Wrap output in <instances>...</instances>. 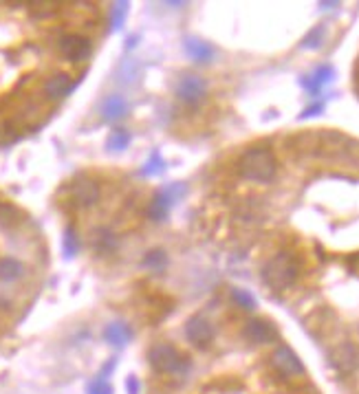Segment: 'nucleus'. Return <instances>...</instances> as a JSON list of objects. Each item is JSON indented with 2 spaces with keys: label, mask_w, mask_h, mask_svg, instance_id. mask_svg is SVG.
<instances>
[{
  "label": "nucleus",
  "mask_w": 359,
  "mask_h": 394,
  "mask_svg": "<svg viewBox=\"0 0 359 394\" xmlns=\"http://www.w3.org/2000/svg\"><path fill=\"white\" fill-rule=\"evenodd\" d=\"M275 170H278V163H275L273 152L267 150V147H252L238 161L240 176L254 180V183H269L275 176Z\"/></svg>",
  "instance_id": "nucleus-1"
},
{
  "label": "nucleus",
  "mask_w": 359,
  "mask_h": 394,
  "mask_svg": "<svg viewBox=\"0 0 359 394\" xmlns=\"http://www.w3.org/2000/svg\"><path fill=\"white\" fill-rule=\"evenodd\" d=\"M300 273V265L298 260L291 254H278L273 256L265 269H263V282L271 289V291H287L289 287H293V282L298 280Z\"/></svg>",
  "instance_id": "nucleus-2"
},
{
  "label": "nucleus",
  "mask_w": 359,
  "mask_h": 394,
  "mask_svg": "<svg viewBox=\"0 0 359 394\" xmlns=\"http://www.w3.org/2000/svg\"><path fill=\"white\" fill-rule=\"evenodd\" d=\"M148 361L159 374H185L190 370V359L170 343H155L148 350Z\"/></svg>",
  "instance_id": "nucleus-3"
},
{
  "label": "nucleus",
  "mask_w": 359,
  "mask_h": 394,
  "mask_svg": "<svg viewBox=\"0 0 359 394\" xmlns=\"http://www.w3.org/2000/svg\"><path fill=\"white\" fill-rule=\"evenodd\" d=\"M58 53L71 64H79L91 58L93 42L81 34H64L58 40Z\"/></svg>",
  "instance_id": "nucleus-4"
},
{
  "label": "nucleus",
  "mask_w": 359,
  "mask_h": 394,
  "mask_svg": "<svg viewBox=\"0 0 359 394\" xmlns=\"http://www.w3.org/2000/svg\"><path fill=\"white\" fill-rule=\"evenodd\" d=\"M183 194H185V185L183 183H174V185H168V188L159 190L155 194L152 203H150V209H148L150 218L152 221H163V218L170 214L172 205L178 199H183Z\"/></svg>",
  "instance_id": "nucleus-5"
},
{
  "label": "nucleus",
  "mask_w": 359,
  "mask_h": 394,
  "mask_svg": "<svg viewBox=\"0 0 359 394\" xmlns=\"http://www.w3.org/2000/svg\"><path fill=\"white\" fill-rule=\"evenodd\" d=\"M329 361L339 374H353L359 370V346L353 341H341L331 350Z\"/></svg>",
  "instance_id": "nucleus-6"
},
{
  "label": "nucleus",
  "mask_w": 359,
  "mask_h": 394,
  "mask_svg": "<svg viewBox=\"0 0 359 394\" xmlns=\"http://www.w3.org/2000/svg\"><path fill=\"white\" fill-rule=\"evenodd\" d=\"M100 196H102V190H100V183H97L95 178L81 176L71 185V203L77 209L93 207L97 201H100Z\"/></svg>",
  "instance_id": "nucleus-7"
},
{
  "label": "nucleus",
  "mask_w": 359,
  "mask_h": 394,
  "mask_svg": "<svg viewBox=\"0 0 359 394\" xmlns=\"http://www.w3.org/2000/svg\"><path fill=\"white\" fill-rule=\"evenodd\" d=\"M271 366L280 376H302L304 374L302 359L289 346H285V343L271 353Z\"/></svg>",
  "instance_id": "nucleus-8"
},
{
  "label": "nucleus",
  "mask_w": 359,
  "mask_h": 394,
  "mask_svg": "<svg viewBox=\"0 0 359 394\" xmlns=\"http://www.w3.org/2000/svg\"><path fill=\"white\" fill-rule=\"evenodd\" d=\"M242 335L249 343H254V346H265V343H273L275 339H278V328H275L269 320L254 317L244 324Z\"/></svg>",
  "instance_id": "nucleus-9"
},
{
  "label": "nucleus",
  "mask_w": 359,
  "mask_h": 394,
  "mask_svg": "<svg viewBox=\"0 0 359 394\" xmlns=\"http://www.w3.org/2000/svg\"><path fill=\"white\" fill-rule=\"evenodd\" d=\"M185 337L192 346L197 348H207L211 341H214V326L203 315H194L185 324Z\"/></svg>",
  "instance_id": "nucleus-10"
},
{
  "label": "nucleus",
  "mask_w": 359,
  "mask_h": 394,
  "mask_svg": "<svg viewBox=\"0 0 359 394\" xmlns=\"http://www.w3.org/2000/svg\"><path fill=\"white\" fill-rule=\"evenodd\" d=\"M75 88V79L69 75V73H53L51 77H46L44 79V84H42V93L48 102H60L64 100V97H69L71 91Z\"/></svg>",
  "instance_id": "nucleus-11"
},
{
  "label": "nucleus",
  "mask_w": 359,
  "mask_h": 394,
  "mask_svg": "<svg viewBox=\"0 0 359 394\" xmlns=\"http://www.w3.org/2000/svg\"><path fill=\"white\" fill-rule=\"evenodd\" d=\"M207 93V84L197 77V75H185L181 77V81L176 84V97L181 102H185L188 106H197L203 102V97Z\"/></svg>",
  "instance_id": "nucleus-12"
},
{
  "label": "nucleus",
  "mask_w": 359,
  "mask_h": 394,
  "mask_svg": "<svg viewBox=\"0 0 359 394\" xmlns=\"http://www.w3.org/2000/svg\"><path fill=\"white\" fill-rule=\"evenodd\" d=\"M27 275V267L25 262L18 258H0V282L3 284H15L20 282L22 277Z\"/></svg>",
  "instance_id": "nucleus-13"
},
{
  "label": "nucleus",
  "mask_w": 359,
  "mask_h": 394,
  "mask_svg": "<svg viewBox=\"0 0 359 394\" xmlns=\"http://www.w3.org/2000/svg\"><path fill=\"white\" fill-rule=\"evenodd\" d=\"M333 75H335V69L331 67V64H322V67H318L308 77H302V86L311 95H320V91L329 84Z\"/></svg>",
  "instance_id": "nucleus-14"
},
{
  "label": "nucleus",
  "mask_w": 359,
  "mask_h": 394,
  "mask_svg": "<svg viewBox=\"0 0 359 394\" xmlns=\"http://www.w3.org/2000/svg\"><path fill=\"white\" fill-rule=\"evenodd\" d=\"M22 223H25V214L18 207L0 201V232H13Z\"/></svg>",
  "instance_id": "nucleus-15"
},
{
  "label": "nucleus",
  "mask_w": 359,
  "mask_h": 394,
  "mask_svg": "<svg viewBox=\"0 0 359 394\" xmlns=\"http://www.w3.org/2000/svg\"><path fill=\"white\" fill-rule=\"evenodd\" d=\"M104 337H106V341L110 343V346L124 348L126 343L133 339V328H130L128 324H124V322H115L104 331Z\"/></svg>",
  "instance_id": "nucleus-16"
},
{
  "label": "nucleus",
  "mask_w": 359,
  "mask_h": 394,
  "mask_svg": "<svg viewBox=\"0 0 359 394\" xmlns=\"http://www.w3.org/2000/svg\"><path fill=\"white\" fill-rule=\"evenodd\" d=\"M185 53L190 60L194 62H209L214 58V48H211L205 40H199V38H188L185 40Z\"/></svg>",
  "instance_id": "nucleus-17"
},
{
  "label": "nucleus",
  "mask_w": 359,
  "mask_h": 394,
  "mask_svg": "<svg viewBox=\"0 0 359 394\" xmlns=\"http://www.w3.org/2000/svg\"><path fill=\"white\" fill-rule=\"evenodd\" d=\"M126 112H128V104L124 97H119V95L106 97V102L102 106V114L106 122H117V119L126 117Z\"/></svg>",
  "instance_id": "nucleus-18"
},
{
  "label": "nucleus",
  "mask_w": 359,
  "mask_h": 394,
  "mask_svg": "<svg viewBox=\"0 0 359 394\" xmlns=\"http://www.w3.org/2000/svg\"><path fill=\"white\" fill-rule=\"evenodd\" d=\"M115 247H117V240H115V234H112L110 229H106V227L95 229V234H93V249L97 254H110Z\"/></svg>",
  "instance_id": "nucleus-19"
},
{
  "label": "nucleus",
  "mask_w": 359,
  "mask_h": 394,
  "mask_svg": "<svg viewBox=\"0 0 359 394\" xmlns=\"http://www.w3.org/2000/svg\"><path fill=\"white\" fill-rule=\"evenodd\" d=\"M79 238H77V232L73 227H67L64 229V238H62V251L67 258H75L77 251H79Z\"/></svg>",
  "instance_id": "nucleus-20"
},
{
  "label": "nucleus",
  "mask_w": 359,
  "mask_h": 394,
  "mask_svg": "<svg viewBox=\"0 0 359 394\" xmlns=\"http://www.w3.org/2000/svg\"><path fill=\"white\" fill-rule=\"evenodd\" d=\"M143 265H145V269H150L155 273H161L163 269L168 267V256H166V251H161V249L148 251V254H145V258H143Z\"/></svg>",
  "instance_id": "nucleus-21"
},
{
  "label": "nucleus",
  "mask_w": 359,
  "mask_h": 394,
  "mask_svg": "<svg viewBox=\"0 0 359 394\" xmlns=\"http://www.w3.org/2000/svg\"><path fill=\"white\" fill-rule=\"evenodd\" d=\"M130 143V135L126 133V130H115V133H110L108 141H106V150L108 152H122L126 150Z\"/></svg>",
  "instance_id": "nucleus-22"
},
{
  "label": "nucleus",
  "mask_w": 359,
  "mask_h": 394,
  "mask_svg": "<svg viewBox=\"0 0 359 394\" xmlns=\"http://www.w3.org/2000/svg\"><path fill=\"white\" fill-rule=\"evenodd\" d=\"M128 18V3H115L110 9V29L119 31Z\"/></svg>",
  "instance_id": "nucleus-23"
},
{
  "label": "nucleus",
  "mask_w": 359,
  "mask_h": 394,
  "mask_svg": "<svg viewBox=\"0 0 359 394\" xmlns=\"http://www.w3.org/2000/svg\"><path fill=\"white\" fill-rule=\"evenodd\" d=\"M163 170H166V161L159 152H152V157L145 161V166L141 168V174L143 176H159Z\"/></svg>",
  "instance_id": "nucleus-24"
},
{
  "label": "nucleus",
  "mask_w": 359,
  "mask_h": 394,
  "mask_svg": "<svg viewBox=\"0 0 359 394\" xmlns=\"http://www.w3.org/2000/svg\"><path fill=\"white\" fill-rule=\"evenodd\" d=\"M324 38H326V27H324V25H318V27H313V29L304 36L302 46H304V48H318V46H322Z\"/></svg>",
  "instance_id": "nucleus-25"
},
{
  "label": "nucleus",
  "mask_w": 359,
  "mask_h": 394,
  "mask_svg": "<svg viewBox=\"0 0 359 394\" xmlns=\"http://www.w3.org/2000/svg\"><path fill=\"white\" fill-rule=\"evenodd\" d=\"M232 298H234V302L240 306V308H244V310H254L256 308V298L249 293V291H244V289H234L232 291Z\"/></svg>",
  "instance_id": "nucleus-26"
},
{
  "label": "nucleus",
  "mask_w": 359,
  "mask_h": 394,
  "mask_svg": "<svg viewBox=\"0 0 359 394\" xmlns=\"http://www.w3.org/2000/svg\"><path fill=\"white\" fill-rule=\"evenodd\" d=\"M58 5H31L29 13L34 15L36 20H44V18H53V15H58Z\"/></svg>",
  "instance_id": "nucleus-27"
},
{
  "label": "nucleus",
  "mask_w": 359,
  "mask_h": 394,
  "mask_svg": "<svg viewBox=\"0 0 359 394\" xmlns=\"http://www.w3.org/2000/svg\"><path fill=\"white\" fill-rule=\"evenodd\" d=\"M89 394H112V386L106 381V376H97L89 386Z\"/></svg>",
  "instance_id": "nucleus-28"
},
{
  "label": "nucleus",
  "mask_w": 359,
  "mask_h": 394,
  "mask_svg": "<svg viewBox=\"0 0 359 394\" xmlns=\"http://www.w3.org/2000/svg\"><path fill=\"white\" fill-rule=\"evenodd\" d=\"M322 110H324V104L320 102V104H313V106H308V108H306V110H304V112L300 114V117H302V119H306V117H313V114H320Z\"/></svg>",
  "instance_id": "nucleus-29"
},
{
  "label": "nucleus",
  "mask_w": 359,
  "mask_h": 394,
  "mask_svg": "<svg viewBox=\"0 0 359 394\" xmlns=\"http://www.w3.org/2000/svg\"><path fill=\"white\" fill-rule=\"evenodd\" d=\"M126 388H128V394H137V392H139V383H137L135 376H128Z\"/></svg>",
  "instance_id": "nucleus-30"
}]
</instances>
